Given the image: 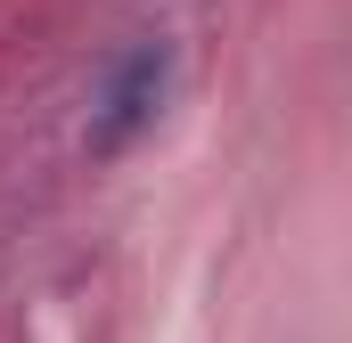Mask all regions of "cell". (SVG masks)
<instances>
[{"instance_id":"1","label":"cell","mask_w":352,"mask_h":343,"mask_svg":"<svg viewBox=\"0 0 352 343\" xmlns=\"http://www.w3.org/2000/svg\"><path fill=\"white\" fill-rule=\"evenodd\" d=\"M164 82H173V41H140V49L107 74L98 106H90V156H123V147L156 123Z\"/></svg>"}]
</instances>
